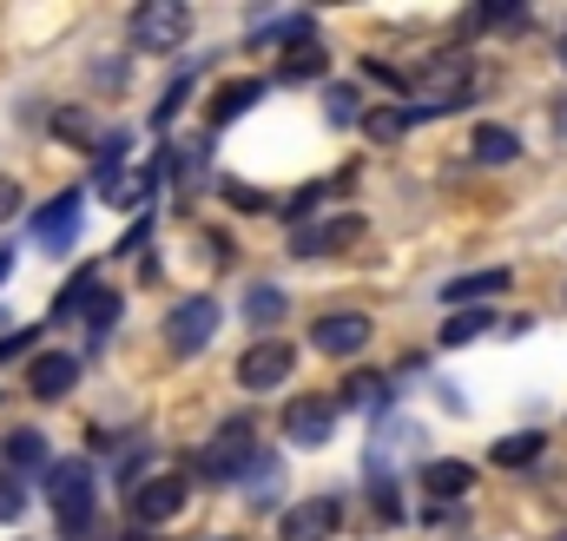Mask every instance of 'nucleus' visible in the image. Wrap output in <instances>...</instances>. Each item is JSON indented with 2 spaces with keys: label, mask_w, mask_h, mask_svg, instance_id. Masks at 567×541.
Listing matches in <instances>:
<instances>
[{
  "label": "nucleus",
  "mask_w": 567,
  "mask_h": 541,
  "mask_svg": "<svg viewBox=\"0 0 567 541\" xmlns=\"http://www.w3.org/2000/svg\"><path fill=\"white\" fill-rule=\"evenodd\" d=\"M40 482H47V509L60 516L66 541H93V496H100V476H93L80 456H66V462H53Z\"/></svg>",
  "instance_id": "nucleus-1"
},
{
  "label": "nucleus",
  "mask_w": 567,
  "mask_h": 541,
  "mask_svg": "<svg viewBox=\"0 0 567 541\" xmlns=\"http://www.w3.org/2000/svg\"><path fill=\"white\" fill-rule=\"evenodd\" d=\"M251 462H258V416H225L218 436H212L205 456H198L205 482H212V489H218V482H238Z\"/></svg>",
  "instance_id": "nucleus-2"
},
{
  "label": "nucleus",
  "mask_w": 567,
  "mask_h": 541,
  "mask_svg": "<svg viewBox=\"0 0 567 541\" xmlns=\"http://www.w3.org/2000/svg\"><path fill=\"white\" fill-rule=\"evenodd\" d=\"M126 33H133L140 53H172V47H185V33H192V7H178V0H145V7H133Z\"/></svg>",
  "instance_id": "nucleus-3"
},
{
  "label": "nucleus",
  "mask_w": 567,
  "mask_h": 541,
  "mask_svg": "<svg viewBox=\"0 0 567 541\" xmlns=\"http://www.w3.org/2000/svg\"><path fill=\"white\" fill-rule=\"evenodd\" d=\"M218 324H225V310H218L212 297H185V304L165 317V350H172V357H205L212 337H218Z\"/></svg>",
  "instance_id": "nucleus-4"
},
{
  "label": "nucleus",
  "mask_w": 567,
  "mask_h": 541,
  "mask_svg": "<svg viewBox=\"0 0 567 541\" xmlns=\"http://www.w3.org/2000/svg\"><path fill=\"white\" fill-rule=\"evenodd\" d=\"M363 238V212H337V218H310L290 232V258H337Z\"/></svg>",
  "instance_id": "nucleus-5"
},
{
  "label": "nucleus",
  "mask_w": 567,
  "mask_h": 541,
  "mask_svg": "<svg viewBox=\"0 0 567 541\" xmlns=\"http://www.w3.org/2000/svg\"><path fill=\"white\" fill-rule=\"evenodd\" d=\"M290 370H297V350H290L284 337H258V344H251V350L238 357V390L265 397V390L290 384Z\"/></svg>",
  "instance_id": "nucleus-6"
},
{
  "label": "nucleus",
  "mask_w": 567,
  "mask_h": 541,
  "mask_svg": "<svg viewBox=\"0 0 567 541\" xmlns=\"http://www.w3.org/2000/svg\"><path fill=\"white\" fill-rule=\"evenodd\" d=\"M370 337H377V324H370L363 310H330V317L310 324V350H317V357H363Z\"/></svg>",
  "instance_id": "nucleus-7"
},
{
  "label": "nucleus",
  "mask_w": 567,
  "mask_h": 541,
  "mask_svg": "<svg viewBox=\"0 0 567 541\" xmlns=\"http://www.w3.org/2000/svg\"><path fill=\"white\" fill-rule=\"evenodd\" d=\"M185 502H192V476H145L126 509H133V522H140V529H165Z\"/></svg>",
  "instance_id": "nucleus-8"
},
{
  "label": "nucleus",
  "mask_w": 567,
  "mask_h": 541,
  "mask_svg": "<svg viewBox=\"0 0 567 541\" xmlns=\"http://www.w3.org/2000/svg\"><path fill=\"white\" fill-rule=\"evenodd\" d=\"M80 225H86V198H80V192H60L53 205L33 212V245H40V252H73Z\"/></svg>",
  "instance_id": "nucleus-9"
},
{
  "label": "nucleus",
  "mask_w": 567,
  "mask_h": 541,
  "mask_svg": "<svg viewBox=\"0 0 567 541\" xmlns=\"http://www.w3.org/2000/svg\"><path fill=\"white\" fill-rule=\"evenodd\" d=\"M284 436L297 449H323L337 436V397H297V404L284 409Z\"/></svg>",
  "instance_id": "nucleus-10"
},
{
  "label": "nucleus",
  "mask_w": 567,
  "mask_h": 541,
  "mask_svg": "<svg viewBox=\"0 0 567 541\" xmlns=\"http://www.w3.org/2000/svg\"><path fill=\"white\" fill-rule=\"evenodd\" d=\"M343 529V502L337 496H310L284 516V541H330Z\"/></svg>",
  "instance_id": "nucleus-11"
},
{
  "label": "nucleus",
  "mask_w": 567,
  "mask_h": 541,
  "mask_svg": "<svg viewBox=\"0 0 567 541\" xmlns=\"http://www.w3.org/2000/svg\"><path fill=\"white\" fill-rule=\"evenodd\" d=\"M27 390H33L40 404H60V397H73V390H80V357H66V350H53V357H33V370H27Z\"/></svg>",
  "instance_id": "nucleus-12"
},
{
  "label": "nucleus",
  "mask_w": 567,
  "mask_h": 541,
  "mask_svg": "<svg viewBox=\"0 0 567 541\" xmlns=\"http://www.w3.org/2000/svg\"><path fill=\"white\" fill-rule=\"evenodd\" d=\"M0 462H7V476H47L53 449L40 429H13V436H0Z\"/></svg>",
  "instance_id": "nucleus-13"
},
{
  "label": "nucleus",
  "mask_w": 567,
  "mask_h": 541,
  "mask_svg": "<svg viewBox=\"0 0 567 541\" xmlns=\"http://www.w3.org/2000/svg\"><path fill=\"white\" fill-rule=\"evenodd\" d=\"M265 100V80H225L218 93H212V106H205V126L218 133V126H231V120H245L251 106Z\"/></svg>",
  "instance_id": "nucleus-14"
},
{
  "label": "nucleus",
  "mask_w": 567,
  "mask_h": 541,
  "mask_svg": "<svg viewBox=\"0 0 567 541\" xmlns=\"http://www.w3.org/2000/svg\"><path fill=\"white\" fill-rule=\"evenodd\" d=\"M416 482H423L435 502H462V496L475 489V469H468V462H455V456H435V462L416 469Z\"/></svg>",
  "instance_id": "nucleus-15"
},
{
  "label": "nucleus",
  "mask_w": 567,
  "mask_h": 541,
  "mask_svg": "<svg viewBox=\"0 0 567 541\" xmlns=\"http://www.w3.org/2000/svg\"><path fill=\"white\" fill-rule=\"evenodd\" d=\"M278 489H284V462L271 449H258V462L245 469V496H251V509L265 516V509H278Z\"/></svg>",
  "instance_id": "nucleus-16"
},
{
  "label": "nucleus",
  "mask_w": 567,
  "mask_h": 541,
  "mask_svg": "<svg viewBox=\"0 0 567 541\" xmlns=\"http://www.w3.org/2000/svg\"><path fill=\"white\" fill-rule=\"evenodd\" d=\"M495 290H508V270L502 265L468 270V277H449V284H442V304H475V297H495Z\"/></svg>",
  "instance_id": "nucleus-17"
},
{
  "label": "nucleus",
  "mask_w": 567,
  "mask_h": 541,
  "mask_svg": "<svg viewBox=\"0 0 567 541\" xmlns=\"http://www.w3.org/2000/svg\"><path fill=\"white\" fill-rule=\"evenodd\" d=\"M93 297H100V265H86L66 290H60V297H53V317H47V324H73V317H86V304H93Z\"/></svg>",
  "instance_id": "nucleus-18"
},
{
  "label": "nucleus",
  "mask_w": 567,
  "mask_h": 541,
  "mask_svg": "<svg viewBox=\"0 0 567 541\" xmlns=\"http://www.w3.org/2000/svg\"><path fill=\"white\" fill-rule=\"evenodd\" d=\"M284 310H290V297H284L278 284H251V290H245V324H251V330H278Z\"/></svg>",
  "instance_id": "nucleus-19"
},
{
  "label": "nucleus",
  "mask_w": 567,
  "mask_h": 541,
  "mask_svg": "<svg viewBox=\"0 0 567 541\" xmlns=\"http://www.w3.org/2000/svg\"><path fill=\"white\" fill-rule=\"evenodd\" d=\"M323 73H330V53H323L317 40L290 47V53H284V67H278V80H284V86H303V80H323Z\"/></svg>",
  "instance_id": "nucleus-20"
},
{
  "label": "nucleus",
  "mask_w": 567,
  "mask_h": 541,
  "mask_svg": "<svg viewBox=\"0 0 567 541\" xmlns=\"http://www.w3.org/2000/svg\"><path fill=\"white\" fill-rule=\"evenodd\" d=\"M542 449H548V436H542V429H522V436H502V442L488 449V462H495V469H528Z\"/></svg>",
  "instance_id": "nucleus-21"
},
{
  "label": "nucleus",
  "mask_w": 567,
  "mask_h": 541,
  "mask_svg": "<svg viewBox=\"0 0 567 541\" xmlns=\"http://www.w3.org/2000/svg\"><path fill=\"white\" fill-rule=\"evenodd\" d=\"M468 152H475L482 165H515V159H522V139L508 133V126H475Z\"/></svg>",
  "instance_id": "nucleus-22"
},
{
  "label": "nucleus",
  "mask_w": 567,
  "mask_h": 541,
  "mask_svg": "<svg viewBox=\"0 0 567 541\" xmlns=\"http://www.w3.org/2000/svg\"><path fill=\"white\" fill-rule=\"evenodd\" d=\"M251 40H284V47H303V40H317V20H310V13H278V20H251Z\"/></svg>",
  "instance_id": "nucleus-23"
},
{
  "label": "nucleus",
  "mask_w": 567,
  "mask_h": 541,
  "mask_svg": "<svg viewBox=\"0 0 567 541\" xmlns=\"http://www.w3.org/2000/svg\"><path fill=\"white\" fill-rule=\"evenodd\" d=\"M113 330H120V290H113V284H100V297L86 304V344L100 350Z\"/></svg>",
  "instance_id": "nucleus-24"
},
{
  "label": "nucleus",
  "mask_w": 567,
  "mask_h": 541,
  "mask_svg": "<svg viewBox=\"0 0 567 541\" xmlns=\"http://www.w3.org/2000/svg\"><path fill=\"white\" fill-rule=\"evenodd\" d=\"M488 330H495V310H462V317L442 324V350H462V344H475V337H488Z\"/></svg>",
  "instance_id": "nucleus-25"
},
{
  "label": "nucleus",
  "mask_w": 567,
  "mask_h": 541,
  "mask_svg": "<svg viewBox=\"0 0 567 541\" xmlns=\"http://www.w3.org/2000/svg\"><path fill=\"white\" fill-rule=\"evenodd\" d=\"M53 139L93 145V152H100V126H93V113H80V106H60V113H53Z\"/></svg>",
  "instance_id": "nucleus-26"
},
{
  "label": "nucleus",
  "mask_w": 567,
  "mask_h": 541,
  "mask_svg": "<svg viewBox=\"0 0 567 541\" xmlns=\"http://www.w3.org/2000/svg\"><path fill=\"white\" fill-rule=\"evenodd\" d=\"M343 404L383 409V404H390V384H383V377H363V370H357V377H350V384H343Z\"/></svg>",
  "instance_id": "nucleus-27"
},
{
  "label": "nucleus",
  "mask_w": 567,
  "mask_h": 541,
  "mask_svg": "<svg viewBox=\"0 0 567 541\" xmlns=\"http://www.w3.org/2000/svg\"><path fill=\"white\" fill-rule=\"evenodd\" d=\"M218 192H225V205H238V212H271V205H278V198H271V192H251V185H245V178H225V185H218Z\"/></svg>",
  "instance_id": "nucleus-28"
},
{
  "label": "nucleus",
  "mask_w": 567,
  "mask_h": 541,
  "mask_svg": "<svg viewBox=\"0 0 567 541\" xmlns=\"http://www.w3.org/2000/svg\"><path fill=\"white\" fill-rule=\"evenodd\" d=\"M323 106H330V126H357V120H363V106H357V93H350V86H330V93H323Z\"/></svg>",
  "instance_id": "nucleus-29"
},
{
  "label": "nucleus",
  "mask_w": 567,
  "mask_h": 541,
  "mask_svg": "<svg viewBox=\"0 0 567 541\" xmlns=\"http://www.w3.org/2000/svg\"><path fill=\"white\" fill-rule=\"evenodd\" d=\"M185 93H192V80H172V93H165V100L152 106V126H158V133H165V126L178 120V106H185Z\"/></svg>",
  "instance_id": "nucleus-30"
},
{
  "label": "nucleus",
  "mask_w": 567,
  "mask_h": 541,
  "mask_svg": "<svg viewBox=\"0 0 567 541\" xmlns=\"http://www.w3.org/2000/svg\"><path fill=\"white\" fill-rule=\"evenodd\" d=\"M20 509H27V482L0 476V522H20Z\"/></svg>",
  "instance_id": "nucleus-31"
},
{
  "label": "nucleus",
  "mask_w": 567,
  "mask_h": 541,
  "mask_svg": "<svg viewBox=\"0 0 567 541\" xmlns=\"http://www.w3.org/2000/svg\"><path fill=\"white\" fill-rule=\"evenodd\" d=\"M20 205H27L20 178H7V172H0V225H7V218H20Z\"/></svg>",
  "instance_id": "nucleus-32"
},
{
  "label": "nucleus",
  "mask_w": 567,
  "mask_h": 541,
  "mask_svg": "<svg viewBox=\"0 0 567 541\" xmlns=\"http://www.w3.org/2000/svg\"><path fill=\"white\" fill-rule=\"evenodd\" d=\"M403 126H410V106L403 113H370V139H396Z\"/></svg>",
  "instance_id": "nucleus-33"
},
{
  "label": "nucleus",
  "mask_w": 567,
  "mask_h": 541,
  "mask_svg": "<svg viewBox=\"0 0 567 541\" xmlns=\"http://www.w3.org/2000/svg\"><path fill=\"white\" fill-rule=\"evenodd\" d=\"M93 80H100V86H106V93H120V86H126V67H120V60H106V67H100V60H93Z\"/></svg>",
  "instance_id": "nucleus-34"
},
{
  "label": "nucleus",
  "mask_w": 567,
  "mask_h": 541,
  "mask_svg": "<svg viewBox=\"0 0 567 541\" xmlns=\"http://www.w3.org/2000/svg\"><path fill=\"white\" fill-rule=\"evenodd\" d=\"M423 522H429V529H462V509H455V502H435Z\"/></svg>",
  "instance_id": "nucleus-35"
},
{
  "label": "nucleus",
  "mask_w": 567,
  "mask_h": 541,
  "mask_svg": "<svg viewBox=\"0 0 567 541\" xmlns=\"http://www.w3.org/2000/svg\"><path fill=\"white\" fill-rule=\"evenodd\" d=\"M27 350H33V330H20V337H7V344H0V364H7V357H27Z\"/></svg>",
  "instance_id": "nucleus-36"
},
{
  "label": "nucleus",
  "mask_w": 567,
  "mask_h": 541,
  "mask_svg": "<svg viewBox=\"0 0 567 541\" xmlns=\"http://www.w3.org/2000/svg\"><path fill=\"white\" fill-rule=\"evenodd\" d=\"M145 232H152V218H140V225H133V232L120 238V252H140V245H145Z\"/></svg>",
  "instance_id": "nucleus-37"
},
{
  "label": "nucleus",
  "mask_w": 567,
  "mask_h": 541,
  "mask_svg": "<svg viewBox=\"0 0 567 541\" xmlns=\"http://www.w3.org/2000/svg\"><path fill=\"white\" fill-rule=\"evenodd\" d=\"M7 277H13V252H7V245H0V284H7Z\"/></svg>",
  "instance_id": "nucleus-38"
},
{
  "label": "nucleus",
  "mask_w": 567,
  "mask_h": 541,
  "mask_svg": "<svg viewBox=\"0 0 567 541\" xmlns=\"http://www.w3.org/2000/svg\"><path fill=\"white\" fill-rule=\"evenodd\" d=\"M555 106H561V113H555V126H561V133H567V100H555Z\"/></svg>",
  "instance_id": "nucleus-39"
},
{
  "label": "nucleus",
  "mask_w": 567,
  "mask_h": 541,
  "mask_svg": "<svg viewBox=\"0 0 567 541\" xmlns=\"http://www.w3.org/2000/svg\"><path fill=\"white\" fill-rule=\"evenodd\" d=\"M561 60H567V40H561Z\"/></svg>",
  "instance_id": "nucleus-40"
},
{
  "label": "nucleus",
  "mask_w": 567,
  "mask_h": 541,
  "mask_svg": "<svg viewBox=\"0 0 567 541\" xmlns=\"http://www.w3.org/2000/svg\"><path fill=\"white\" fill-rule=\"evenodd\" d=\"M555 541H567V529H561V535H555Z\"/></svg>",
  "instance_id": "nucleus-41"
}]
</instances>
